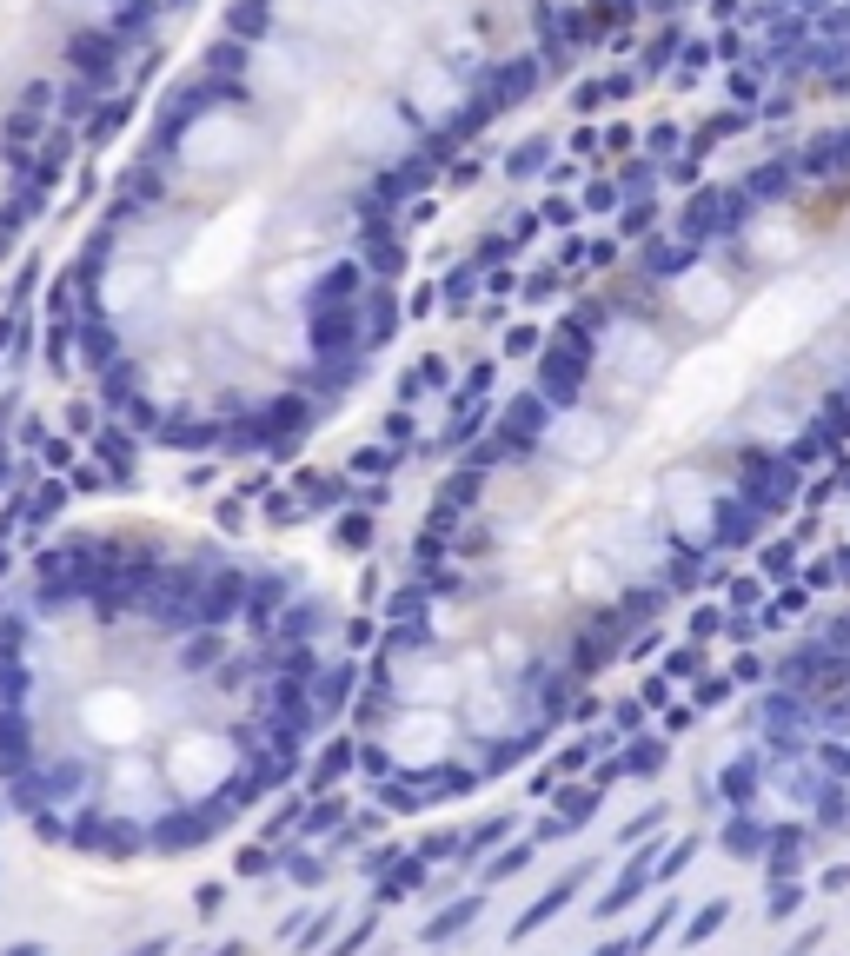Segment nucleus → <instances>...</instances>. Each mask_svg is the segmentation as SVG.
Returning a JSON list of instances; mask_svg holds the SVG:
<instances>
[{"instance_id": "nucleus-2", "label": "nucleus", "mask_w": 850, "mask_h": 956, "mask_svg": "<svg viewBox=\"0 0 850 956\" xmlns=\"http://www.w3.org/2000/svg\"><path fill=\"white\" fill-rule=\"evenodd\" d=\"M850 352V180L631 266L545 352L412 532L359 691L399 804L485 791L718 538Z\"/></svg>"}, {"instance_id": "nucleus-1", "label": "nucleus", "mask_w": 850, "mask_h": 956, "mask_svg": "<svg viewBox=\"0 0 850 956\" xmlns=\"http://www.w3.org/2000/svg\"><path fill=\"white\" fill-rule=\"evenodd\" d=\"M645 0H226L133 133L67 279L133 439L253 459L372 379L432 186Z\"/></svg>"}, {"instance_id": "nucleus-4", "label": "nucleus", "mask_w": 850, "mask_h": 956, "mask_svg": "<svg viewBox=\"0 0 850 956\" xmlns=\"http://www.w3.org/2000/svg\"><path fill=\"white\" fill-rule=\"evenodd\" d=\"M167 0H0V259L40 226Z\"/></svg>"}, {"instance_id": "nucleus-3", "label": "nucleus", "mask_w": 850, "mask_h": 956, "mask_svg": "<svg viewBox=\"0 0 850 956\" xmlns=\"http://www.w3.org/2000/svg\"><path fill=\"white\" fill-rule=\"evenodd\" d=\"M346 638L299 565L173 518H93L0 591V791L87 864H180L299 771Z\"/></svg>"}]
</instances>
